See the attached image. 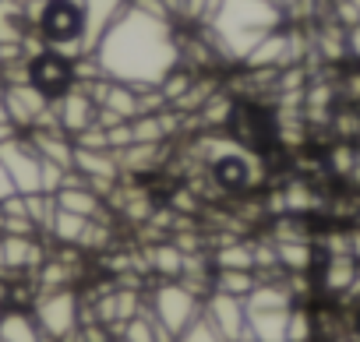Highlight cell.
Segmentation results:
<instances>
[{"label": "cell", "mask_w": 360, "mask_h": 342, "mask_svg": "<svg viewBox=\"0 0 360 342\" xmlns=\"http://www.w3.org/2000/svg\"><path fill=\"white\" fill-rule=\"evenodd\" d=\"M0 251H4V272H32L46 261V251L36 237H4L0 233Z\"/></svg>", "instance_id": "4fadbf2b"}, {"label": "cell", "mask_w": 360, "mask_h": 342, "mask_svg": "<svg viewBox=\"0 0 360 342\" xmlns=\"http://www.w3.org/2000/svg\"><path fill=\"white\" fill-rule=\"evenodd\" d=\"M0 162L8 166V173L15 180L18 195H39L43 191V159L36 152V145L29 141V134H15L0 145Z\"/></svg>", "instance_id": "5b68a950"}, {"label": "cell", "mask_w": 360, "mask_h": 342, "mask_svg": "<svg viewBox=\"0 0 360 342\" xmlns=\"http://www.w3.org/2000/svg\"><path fill=\"white\" fill-rule=\"evenodd\" d=\"M29 81L46 96V99H60L71 85H75V60H68L57 50H43L36 57H29Z\"/></svg>", "instance_id": "ba28073f"}, {"label": "cell", "mask_w": 360, "mask_h": 342, "mask_svg": "<svg viewBox=\"0 0 360 342\" xmlns=\"http://www.w3.org/2000/svg\"><path fill=\"white\" fill-rule=\"evenodd\" d=\"M173 32H176L173 22L152 18L127 4V11L117 18V25L96 46V60H99L103 74L113 81L134 85L138 92L155 88L180 64Z\"/></svg>", "instance_id": "6da1fadb"}, {"label": "cell", "mask_w": 360, "mask_h": 342, "mask_svg": "<svg viewBox=\"0 0 360 342\" xmlns=\"http://www.w3.org/2000/svg\"><path fill=\"white\" fill-rule=\"evenodd\" d=\"M286 342H314V310H307L304 303H293L290 307Z\"/></svg>", "instance_id": "4316f807"}, {"label": "cell", "mask_w": 360, "mask_h": 342, "mask_svg": "<svg viewBox=\"0 0 360 342\" xmlns=\"http://www.w3.org/2000/svg\"><path fill=\"white\" fill-rule=\"evenodd\" d=\"M64 177H68V169H64V166L43 159V195H57V191L64 188Z\"/></svg>", "instance_id": "f1b7e54d"}, {"label": "cell", "mask_w": 360, "mask_h": 342, "mask_svg": "<svg viewBox=\"0 0 360 342\" xmlns=\"http://www.w3.org/2000/svg\"><path fill=\"white\" fill-rule=\"evenodd\" d=\"M202 317L226 338V342H240L244 328H248V307L240 296H230V293H209L205 296V307H202Z\"/></svg>", "instance_id": "9c48e42d"}, {"label": "cell", "mask_w": 360, "mask_h": 342, "mask_svg": "<svg viewBox=\"0 0 360 342\" xmlns=\"http://www.w3.org/2000/svg\"><path fill=\"white\" fill-rule=\"evenodd\" d=\"M82 177L89 180H120V166H117V155L110 148H82L75 145V166Z\"/></svg>", "instance_id": "ac0fdd59"}, {"label": "cell", "mask_w": 360, "mask_h": 342, "mask_svg": "<svg viewBox=\"0 0 360 342\" xmlns=\"http://www.w3.org/2000/svg\"><path fill=\"white\" fill-rule=\"evenodd\" d=\"M176 342H226V338H223L205 317H198L191 328H184V331L176 335Z\"/></svg>", "instance_id": "83f0119b"}, {"label": "cell", "mask_w": 360, "mask_h": 342, "mask_svg": "<svg viewBox=\"0 0 360 342\" xmlns=\"http://www.w3.org/2000/svg\"><path fill=\"white\" fill-rule=\"evenodd\" d=\"M293 303H297V300H293L286 279H283V282H258V286L244 296V307H248V310H286V307H293Z\"/></svg>", "instance_id": "44dd1931"}, {"label": "cell", "mask_w": 360, "mask_h": 342, "mask_svg": "<svg viewBox=\"0 0 360 342\" xmlns=\"http://www.w3.org/2000/svg\"><path fill=\"white\" fill-rule=\"evenodd\" d=\"M349 254L360 261V230H349Z\"/></svg>", "instance_id": "d6a6232c"}, {"label": "cell", "mask_w": 360, "mask_h": 342, "mask_svg": "<svg viewBox=\"0 0 360 342\" xmlns=\"http://www.w3.org/2000/svg\"><path fill=\"white\" fill-rule=\"evenodd\" d=\"M57 209H64V212H75V216H85V219H106V202L89 188V184H82V188H60L57 195Z\"/></svg>", "instance_id": "d6986e66"}, {"label": "cell", "mask_w": 360, "mask_h": 342, "mask_svg": "<svg viewBox=\"0 0 360 342\" xmlns=\"http://www.w3.org/2000/svg\"><path fill=\"white\" fill-rule=\"evenodd\" d=\"M360 272V261L353 254H325L321 251V261H318V286L328 293V296H346L353 279Z\"/></svg>", "instance_id": "7c38bea8"}, {"label": "cell", "mask_w": 360, "mask_h": 342, "mask_svg": "<svg viewBox=\"0 0 360 342\" xmlns=\"http://www.w3.org/2000/svg\"><path fill=\"white\" fill-rule=\"evenodd\" d=\"M353 4H356V8H360V0H353Z\"/></svg>", "instance_id": "74e56055"}, {"label": "cell", "mask_w": 360, "mask_h": 342, "mask_svg": "<svg viewBox=\"0 0 360 342\" xmlns=\"http://www.w3.org/2000/svg\"><path fill=\"white\" fill-rule=\"evenodd\" d=\"M148 307L155 310V317L173 331V335H180L184 328H191L198 317H202V307H205V300L198 296V293H191L184 282H162V286H155L152 289V296H148Z\"/></svg>", "instance_id": "277c9868"}, {"label": "cell", "mask_w": 360, "mask_h": 342, "mask_svg": "<svg viewBox=\"0 0 360 342\" xmlns=\"http://www.w3.org/2000/svg\"><path fill=\"white\" fill-rule=\"evenodd\" d=\"M209 173H212V180H216L219 191L240 195V191H255L265 180V166H262V159L255 152L237 148V152H226L223 159H216L209 166Z\"/></svg>", "instance_id": "8992f818"}, {"label": "cell", "mask_w": 360, "mask_h": 342, "mask_svg": "<svg viewBox=\"0 0 360 342\" xmlns=\"http://www.w3.org/2000/svg\"><path fill=\"white\" fill-rule=\"evenodd\" d=\"M353 331L360 335V310H356V317H353Z\"/></svg>", "instance_id": "d590c367"}, {"label": "cell", "mask_w": 360, "mask_h": 342, "mask_svg": "<svg viewBox=\"0 0 360 342\" xmlns=\"http://www.w3.org/2000/svg\"><path fill=\"white\" fill-rule=\"evenodd\" d=\"M279 22H283V11L272 0H226L223 11L216 15V22L205 29L226 36L237 29H279Z\"/></svg>", "instance_id": "52a82bcc"}, {"label": "cell", "mask_w": 360, "mask_h": 342, "mask_svg": "<svg viewBox=\"0 0 360 342\" xmlns=\"http://www.w3.org/2000/svg\"><path fill=\"white\" fill-rule=\"evenodd\" d=\"M290 328V307L286 310H248V328L240 338L251 342H286Z\"/></svg>", "instance_id": "e0dca14e"}, {"label": "cell", "mask_w": 360, "mask_h": 342, "mask_svg": "<svg viewBox=\"0 0 360 342\" xmlns=\"http://www.w3.org/2000/svg\"><path fill=\"white\" fill-rule=\"evenodd\" d=\"M53 113H57V124H60V131H68L71 138L75 134H82V131H89L92 124H96V113H99V106H96V99L75 81L60 99H53Z\"/></svg>", "instance_id": "30bf717a"}, {"label": "cell", "mask_w": 360, "mask_h": 342, "mask_svg": "<svg viewBox=\"0 0 360 342\" xmlns=\"http://www.w3.org/2000/svg\"><path fill=\"white\" fill-rule=\"evenodd\" d=\"M0 342H53L43 335L39 321L25 307H0Z\"/></svg>", "instance_id": "9a60e30c"}, {"label": "cell", "mask_w": 360, "mask_h": 342, "mask_svg": "<svg viewBox=\"0 0 360 342\" xmlns=\"http://www.w3.org/2000/svg\"><path fill=\"white\" fill-rule=\"evenodd\" d=\"M346 46H349V60H360V25L346 29Z\"/></svg>", "instance_id": "1f68e13d"}, {"label": "cell", "mask_w": 360, "mask_h": 342, "mask_svg": "<svg viewBox=\"0 0 360 342\" xmlns=\"http://www.w3.org/2000/svg\"><path fill=\"white\" fill-rule=\"evenodd\" d=\"M283 191H286V209H290V216H307V212L321 209V198H318V191H314L307 180H290Z\"/></svg>", "instance_id": "484cf974"}, {"label": "cell", "mask_w": 360, "mask_h": 342, "mask_svg": "<svg viewBox=\"0 0 360 342\" xmlns=\"http://www.w3.org/2000/svg\"><path fill=\"white\" fill-rule=\"evenodd\" d=\"M233 110H237V99L226 92V88H219L202 110H198V120H202V131H223V127H230V117H233Z\"/></svg>", "instance_id": "603a6c76"}, {"label": "cell", "mask_w": 360, "mask_h": 342, "mask_svg": "<svg viewBox=\"0 0 360 342\" xmlns=\"http://www.w3.org/2000/svg\"><path fill=\"white\" fill-rule=\"evenodd\" d=\"M85 8V36H82V53H96L103 36L117 25V18L127 11V0H82Z\"/></svg>", "instance_id": "8fae6325"}, {"label": "cell", "mask_w": 360, "mask_h": 342, "mask_svg": "<svg viewBox=\"0 0 360 342\" xmlns=\"http://www.w3.org/2000/svg\"><path fill=\"white\" fill-rule=\"evenodd\" d=\"M0 124H11V117H8V106H4V99H0ZM15 127V124H11Z\"/></svg>", "instance_id": "e575fe53"}, {"label": "cell", "mask_w": 360, "mask_h": 342, "mask_svg": "<svg viewBox=\"0 0 360 342\" xmlns=\"http://www.w3.org/2000/svg\"><path fill=\"white\" fill-rule=\"evenodd\" d=\"M32 314L43 328L46 338L53 342H71L78 338V328H82V300L78 293L68 286V289H50V293H39L36 303H32Z\"/></svg>", "instance_id": "3957f363"}, {"label": "cell", "mask_w": 360, "mask_h": 342, "mask_svg": "<svg viewBox=\"0 0 360 342\" xmlns=\"http://www.w3.org/2000/svg\"><path fill=\"white\" fill-rule=\"evenodd\" d=\"M145 261H148V268H152L162 282H176L180 275H184V251H180L173 240L152 244V247L145 251Z\"/></svg>", "instance_id": "ffe728a7"}, {"label": "cell", "mask_w": 360, "mask_h": 342, "mask_svg": "<svg viewBox=\"0 0 360 342\" xmlns=\"http://www.w3.org/2000/svg\"><path fill=\"white\" fill-rule=\"evenodd\" d=\"M11 195H18V191H15V180H11V173H8V166L0 162V202H8Z\"/></svg>", "instance_id": "4dcf8cb0"}, {"label": "cell", "mask_w": 360, "mask_h": 342, "mask_svg": "<svg viewBox=\"0 0 360 342\" xmlns=\"http://www.w3.org/2000/svg\"><path fill=\"white\" fill-rule=\"evenodd\" d=\"M89 223H92V219H85V216H75V212L57 209L53 226H50V233H46V237H53L60 247H82V237H85Z\"/></svg>", "instance_id": "cb8c5ba5"}, {"label": "cell", "mask_w": 360, "mask_h": 342, "mask_svg": "<svg viewBox=\"0 0 360 342\" xmlns=\"http://www.w3.org/2000/svg\"><path fill=\"white\" fill-rule=\"evenodd\" d=\"M0 307H4V282H0Z\"/></svg>", "instance_id": "8d00e7d4"}, {"label": "cell", "mask_w": 360, "mask_h": 342, "mask_svg": "<svg viewBox=\"0 0 360 342\" xmlns=\"http://www.w3.org/2000/svg\"><path fill=\"white\" fill-rule=\"evenodd\" d=\"M43 43L57 53H64L68 60L85 57L82 53V36H85V8L82 0H46L36 25H32Z\"/></svg>", "instance_id": "7a4b0ae2"}, {"label": "cell", "mask_w": 360, "mask_h": 342, "mask_svg": "<svg viewBox=\"0 0 360 342\" xmlns=\"http://www.w3.org/2000/svg\"><path fill=\"white\" fill-rule=\"evenodd\" d=\"M25 134L36 145L39 159H50V162H57L64 169L75 166V138L68 131H60V127H36V131H25Z\"/></svg>", "instance_id": "5bb4252c"}, {"label": "cell", "mask_w": 360, "mask_h": 342, "mask_svg": "<svg viewBox=\"0 0 360 342\" xmlns=\"http://www.w3.org/2000/svg\"><path fill=\"white\" fill-rule=\"evenodd\" d=\"M212 268L255 272V244H251V240H230V244H219L216 254H212Z\"/></svg>", "instance_id": "7402d4cb"}, {"label": "cell", "mask_w": 360, "mask_h": 342, "mask_svg": "<svg viewBox=\"0 0 360 342\" xmlns=\"http://www.w3.org/2000/svg\"><path fill=\"white\" fill-rule=\"evenodd\" d=\"M258 286V275L255 272H233V268H216L212 272V289L216 293H230V296H248L251 289Z\"/></svg>", "instance_id": "d4e9b609"}, {"label": "cell", "mask_w": 360, "mask_h": 342, "mask_svg": "<svg viewBox=\"0 0 360 342\" xmlns=\"http://www.w3.org/2000/svg\"><path fill=\"white\" fill-rule=\"evenodd\" d=\"M15 134H18V131H15L11 124H0V145H4L8 138H15Z\"/></svg>", "instance_id": "836d02e7"}, {"label": "cell", "mask_w": 360, "mask_h": 342, "mask_svg": "<svg viewBox=\"0 0 360 342\" xmlns=\"http://www.w3.org/2000/svg\"><path fill=\"white\" fill-rule=\"evenodd\" d=\"M339 99L349 106H360V71H349L339 78Z\"/></svg>", "instance_id": "f546056e"}, {"label": "cell", "mask_w": 360, "mask_h": 342, "mask_svg": "<svg viewBox=\"0 0 360 342\" xmlns=\"http://www.w3.org/2000/svg\"><path fill=\"white\" fill-rule=\"evenodd\" d=\"M290 32L286 29H272L248 57H244V67L248 71H262V67H290Z\"/></svg>", "instance_id": "2e32d148"}]
</instances>
